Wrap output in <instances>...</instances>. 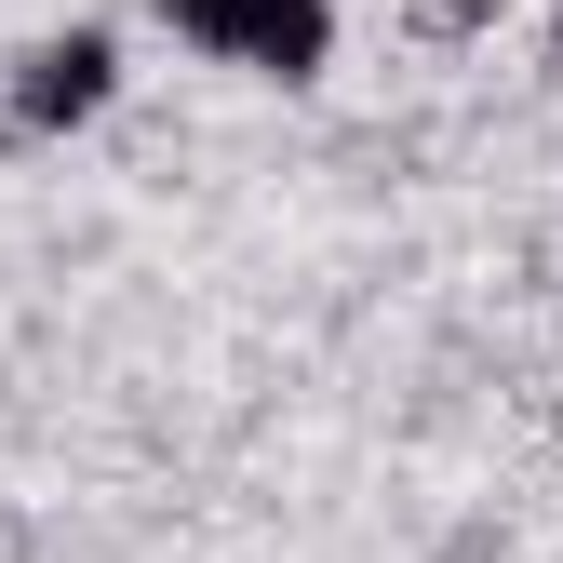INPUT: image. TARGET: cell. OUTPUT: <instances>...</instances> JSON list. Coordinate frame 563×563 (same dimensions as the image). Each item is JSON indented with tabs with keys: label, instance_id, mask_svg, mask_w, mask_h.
Segmentation results:
<instances>
[{
	"label": "cell",
	"instance_id": "6da1fadb",
	"mask_svg": "<svg viewBox=\"0 0 563 563\" xmlns=\"http://www.w3.org/2000/svg\"><path fill=\"white\" fill-rule=\"evenodd\" d=\"M134 95V41L108 14H67V27H27L0 54V148H67V134L121 121Z\"/></svg>",
	"mask_w": 563,
	"mask_h": 563
},
{
	"label": "cell",
	"instance_id": "7a4b0ae2",
	"mask_svg": "<svg viewBox=\"0 0 563 563\" xmlns=\"http://www.w3.org/2000/svg\"><path fill=\"white\" fill-rule=\"evenodd\" d=\"M148 14H162L175 54L229 67V81H268V95H322L335 41H349L335 0H148Z\"/></svg>",
	"mask_w": 563,
	"mask_h": 563
},
{
	"label": "cell",
	"instance_id": "3957f363",
	"mask_svg": "<svg viewBox=\"0 0 563 563\" xmlns=\"http://www.w3.org/2000/svg\"><path fill=\"white\" fill-rule=\"evenodd\" d=\"M510 14H523V0H389V27H402L416 54H483Z\"/></svg>",
	"mask_w": 563,
	"mask_h": 563
},
{
	"label": "cell",
	"instance_id": "277c9868",
	"mask_svg": "<svg viewBox=\"0 0 563 563\" xmlns=\"http://www.w3.org/2000/svg\"><path fill=\"white\" fill-rule=\"evenodd\" d=\"M416 563H523V523H510L497 497H483V510H443V523H430V550H416Z\"/></svg>",
	"mask_w": 563,
	"mask_h": 563
},
{
	"label": "cell",
	"instance_id": "5b68a950",
	"mask_svg": "<svg viewBox=\"0 0 563 563\" xmlns=\"http://www.w3.org/2000/svg\"><path fill=\"white\" fill-rule=\"evenodd\" d=\"M537 41H550V67H563V0H537Z\"/></svg>",
	"mask_w": 563,
	"mask_h": 563
}]
</instances>
